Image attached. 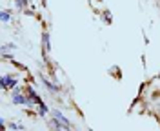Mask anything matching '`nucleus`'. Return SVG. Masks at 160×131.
Masks as SVG:
<instances>
[{
  "instance_id": "obj_6",
  "label": "nucleus",
  "mask_w": 160,
  "mask_h": 131,
  "mask_svg": "<svg viewBox=\"0 0 160 131\" xmlns=\"http://www.w3.org/2000/svg\"><path fill=\"white\" fill-rule=\"evenodd\" d=\"M0 49H2V55H4V53H8V51H15L17 49V46H15V44H4Z\"/></svg>"
},
{
  "instance_id": "obj_2",
  "label": "nucleus",
  "mask_w": 160,
  "mask_h": 131,
  "mask_svg": "<svg viewBox=\"0 0 160 131\" xmlns=\"http://www.w3.org/2000/svg\"><path fill=\"white\" fill-rule=\"evenodd\" d=\"M11 102L17 104V106H22V104H31L29 97H24L22 93H11Z\"/></svg>"
},
{
  "instance_id": "obj_9",
  "label": "nucleus",
  "mask_w": 160,
  "mask_h": 131,
  "mask_svg": "<svg viewBox=\"0 0 160 131\" xmlns=\"http://www.w3.org/2000/svg\"><path fill=\"white\" fill-rule=\"evenodd\" d=\"M102 15H104V20H106V24H111V13H109V11L106 9Z\"/></svg>"
},
{
  "instance_id": "obj_4",
  "label": "nucleus",
  "mask_w": 160,
  "mask_h": 131,
  "mask_svg": "<svg viewBox=\"0 0 160 131\" xmlns=\"http://www.w3.org/2000/svg\"><path fill=\"white\" fill-rule=\"evenodd\" d=\"M42 48H44V53H49L51 51V42H49V33L48 31L42 33Z\"/></svg>"
},
{
  "instance_id": "obj_7",
  "label": "nucleus",
  "mask_w": 160,
  "mask_h": 131,
  "mask_svg": "<svg viewBox=\"0 0 160 131\" xmlns=\"http://www.w3.org/2000/svg\"><path fill=\"white\" fill-rule=\"evenodd\" d=\"M0 18H2V22H9L11 20V13L8 9H4L2 13H0Z\"/></svg>"
},
{
  "instance_id": "obj_5",
  "label": "nucleus",
  "mask_w": 160,
  "mask_h": 131,
  "mask_svg": "<svg viewBox=\"0 0 160 131\" xmlns=\"http://www.w3.org/2000/svg\"><path fill=\"white\" fill-rule=\"evenodd\" d=\"M40 80H42V84H46V88L51 91V93H55V91H58L60 88H57V84H53V82H49L46 77H40Z\"/></svg>"
},
{
  "instance_id": "obj_3",
  "label": "nucleus",
  "mask_w": 160,
  "mask_h": 131,
  "mask_svg": "<svg viewBox=\"0 0 160 131\" xmlns=\"http://www.w3.org/2000/svg\"><path fill=\"white\" fill-rule=\"evenodd\" d=\"M51 115H53V118H57L58 122H62V124H64V126H66L68 129L71 128V122L68 120V118H66V117H64V115H62V113H60L58 109H53V111H51Z\"/></svg>"
},
{
  "instance_id": "obj_1",
  "label": "nucleus",
  "mask_w": 160,
  "mask_h": 131,
  "mask_svg": "<svg viewBox=\"0 0 160 131\" xmlns=\"http://www.w3.org/2000/svg\"><path fill=\"white\" fill-rule=\"evenodd\" d=\"M0 86H2V89H13L15 86H17V78L13 77V75H2V78H0Z\"/></svg>"
},
{
  "instance_id": "obj_8",
  "label": "nucleus",
  "mask_w": 160,
  "mask_h": 131,
  "mask_svg": "<svg viewBox=\"0 0 160 131\" xmlns=\"http://www.w3.org/2000/svg\"><path fill=\"white\" fill-rule=\"evenodd\" d=\"M46 113H48V106H46L44 102H40V104H38V115H40V117H44Z\"/></svg>"
},
{
  "instance_id": "obj_10",
  "label": "nucleus",
  "mask_w": 160,
  "mask_h": 131,
  "mask_svg": "<svg viewBox=\"0 0 160 131\" xmlns=\"http://www.w3.org/2000/svg\"><path fill=\"white\" fill-rule=\"evenodd\" d=\"M8 128H9V129H24V126H22V124H15V122H11Z\"/></svg>"
}]
</instances>
